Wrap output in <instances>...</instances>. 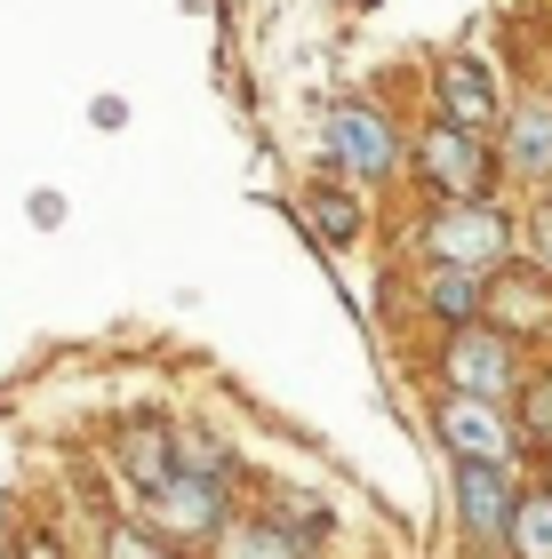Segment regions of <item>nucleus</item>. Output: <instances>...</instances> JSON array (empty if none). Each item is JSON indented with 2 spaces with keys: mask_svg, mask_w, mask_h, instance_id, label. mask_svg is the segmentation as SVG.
Returning <instances> with one entry per match:
<instances>
[{
  "mask_svg": "<svg viewBox=\"0 0 552 559\" xmlns=\"http://www.w3.org/2000/svg\"><path fill=\"white\" fill-rule=\"evenodd\" d=\"M424 248H433V264H448V272L489 280L505 264V248H513V224L496 216L489 200H448V209L424 224Z\"/></svg>",
  "mask_w": 552,
  "mask_h": 559,
  "instance_id": "nucleus-1",
  "label": "nucleus"
},
{
  "mask_svg": "<svg viewBox=\"0 0 552 559\" xmlns=\"http://www.w3.org/2000/svg\"><path fill=\"white\" fill-rule=\"evenodd\" d=\"M520 392V360L496 328H457L448 336V400H481V408H505Z\"/></svg>",
  "mask_w": 552,
  "mask_h": 559,
  "instance_id": "nucleus-2",
  "label": "nucleus"
},
{
  "mask_svg": "<svg viewBox=\"0 0 552 559\" xmlns=\"http://www.w3.org/2000/svg\"><path fill=\"white\" fill-rule=\"evenodd\" d=\"M320 136H329V160H337V168H353V176H368V185H385V176L409 160L400 129H392L385 112H368V105H329Z\"/></svg>",
  "mask_w": 552,
  "mask_h": 559,
  "instance_id": "nucleus-3",
  "label": "nucleus"
},
{
  "mask_svg": "<svg viewBox=\"0 0 552 559\" xmlns=\"http://www.w3.org/2000/svg\"><path fill=\"white\" fill-rule=\"evenodd\" d=\"M433 431H441V448L457 455V464H505V455H513L505 408H481V400H441Z\"/></svg>",
  "mask_w": 552,
  "mask_h": 559,
  "instance_id": "nucleus-4",
  "label": "nucleus"
},
{
  "mask_svg": "<svg viewBox=\"0 0 552 559\" xmlns=\"http://www.w3.org/2000/svg\"><path fill=\"white\" fill-rule=\"evenodd\" d=\"M457 527L472 544H505V527H513V479H505V464H457Z\"/></svg>",
  "mask_w": 552,
  "mask_h": 559,
  "instance_id": "nucleus-5",
  "label": "nucleus"
},
{
  "mask_svg": "<svg viewBox=\"0 0 552 559\" xmlns=\"http://www.w3.org/2000/svg\"><path fill=\"white\" fill-rule=\"evenodd\" d=\"M144 503H153V527H161V536H177V544H192V536H224V527H233L216 479H185V472H177L168 488H153Z\"/></svg>",
  "mask_w": 552,
  "mask_h": 559,
  "instance_id": "nucleus-6",
  "label": "nucleus"
},
{
  "mask_svg": "<svg viewBox=\"0 0 552 559\" xmlns=\"http://www.w3.org/2000/svg\"><path fill=\"white\" fill-rule=\"evenodd\" d=\"M416 160H424V176H433L441 192H457V200H481L489 192V144L472 129H448V120H441V129L416 144Z\"/></svg>",
  "mask_w": 552,
  "mask_h": 559,
  "instance_id": "nucleus-7",
  "label": "nucleus"
},
{
  "mask_svg": "<svg viewBox=\"0 0 552 559\" xmlns=\"http://www.w3.org/2000/svg\"><path fill=\"white\" fill-rule=\"evenodd\" d=\"M441 105H448V129H472V136H481L489 120H496V88H489V64L457 57V64L441 72Z\"/></svg>",
  "mask_w": 552,
  "mask_h": 559,
  "instance_id": "nucleus-8",
  "label": "nucleus"
},
{
  "mask_svg": "<svg viewBox=\"0 0 552 559\" xmlns=\"http://www.w3.org/2000/svg\"><path fill=\"white\" fill-rule=\"evenodd\" d=\"M168 448H177V440H168L161 424H137V431H120V472H129L144 496H153V488H168V479H177V455H168Z\"/></svg>",
  "mask_w": 552,
  "mask_h": 559,
  "instance_id": "nucleus-9",
  "label": "nucleus"
},
{
  "mask_svg": "<svg viewBox=\"0 0 552 559\" xmlns=\"http://www.w3.org/2000/svg\"><path fill=\"white\" fill-rule=\"evenodd\" d=\"M505 160H513L520 176H552V105H520V112H513Z\"/></svg>",
  "mask_w": 552,
  "mask_h": 559,
  "instance_id": "nucleus-10",
  "label": "nucleus"
},
{
  "mask_svg": "<svg viewBox=\"0 0 552 559\" xmlns=\"http://www.w3.org/2000/svg\"><path fill=\"white\" fill-rule=\"evenodd\" d=\"M481 288H489V280L433 264V280H424V304H433V312H441L448 328H472V320H481Z\"/></svg>",
  "mask_w": 552,
  "mask_h": 559,
  "instance_id": "nucleus-11",
  "label": "nucleus"
},
{
  "mask_svg": "<svg viewBox=\"0 0 552 559\" xmlns=\"http://www.w3.org/2000/svg\"><path fill=\"white\" fill-rule=\"evenodd\" d=\"M505 544H513V559H552V496H520L513 503Z\"/></svg>",
  "mask_w": 552,
  "mask_h": 559,
  "instance_id": "nucleus-12",
  "label": "nucleus"
},
{
  "mask_svg": "<svg viewBox=\"0 0 552 559\" xmlns=\"http://www.w3.org/2000/svg\"><path fill=\"white\" fill-rule=\"evenodd\" d=\"M481 312H496V320H520V312H529V320H537L529 336H552V296H544V288H520V280L481 288Z\"/></svg>",
  "mask_w": 552,
  "mask_h": 559,
  "instance_id": "nucleus-13",
  "label": "nucleus"
},
{
  "mask_svg": "<svg viewBox=\"0 0 552 559\" xmlns=\"http://www.w3.org/2000/svg\"><path fill=\"white\" fill-rule=\"evenodd\" d=\"M520 431H529L537 448H552V376H537V384L520 392Z\"/></svg>",
  "mask_w": 552,
  "mask_h": 559,
  "instance_id": "nucleus-14",
  "label": "nucleus"
},
{
  "mask_svg": "<svg viewBox=\"0 0 552 559\" xmlns=\"http://www.w3.org/2000/svg\"><path fill=\"white\" fill-rule=\"evenodd\" d=\"M313 224H320V233H329V240H353V200H344V192H313Z\"/></svg>",
  "mask_w": 552,
  "mask_h": 559,
  "instance_id": "nucleus-15",
  "label": "nucleus"
},
{
  "mask_svg": "<svg viewBox=\"0 0 552 559\" xmlns=\"http://www.w3.org/2000/svg\"><path fill=\"white\" fill-rule=\"evenodd\" d=\"M113 559H168L153 536H137V527H113Z\"/></svg>",
  "mask_w": 552,
  "mask_h": 559,
  "instance_id": "nucleus-16",
  "label": "nucleus"
},
{
  "mask_svg": "<svg viewBox=\"0 0 552 559\" xmlns=\"http://www.w3.org/2000/svg\"><path fill=\"white\" fill-rule=\"evenodd\" d=\"M537 257H544V264H552V209H544V216H537Z\"/></svg>",
  "mask_w": 552,
  "mask_h": 559,
  "instance_id": "nucleus-17",
  "label": "nucleus"
},
{
  "mask_svg": "<svg viewBox=\"0 0 552 559\" xmlns=\"http://www.w3.org/2000/svg\"><path fill=\"white\" fill-rule=\"evenodd\" d=\"M544 496H552V488H544Z\"/></svg>",
  "mask_w": 552,
  "mask_h": 559,
  "instance_id": "nucleus-18",
  "label": "nucleus"
}]
</instances>
